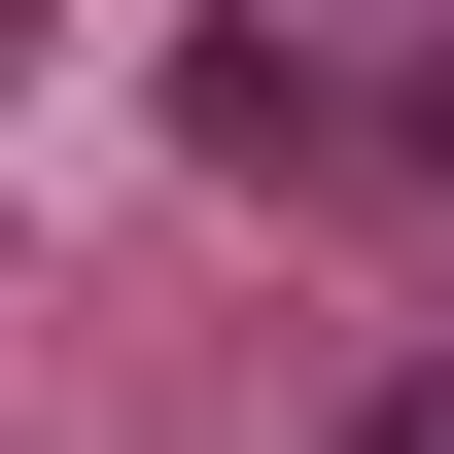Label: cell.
<instances>
[{
    "label": "cell",
    "instance_id": "cell-1",
    "mask_svg": "<svg viewBox=\"0 0 454 454\" xmlns=\"http://www.w3.org/2000/svg\"><path fill=\"white\" fill-rule=\"evenodd\" d=\"M349 454H454V349H419V385H349Z\"/></svg>",
    "mask_w": 454,
    "mask_h": 454
}]
</instances>
